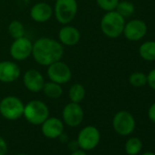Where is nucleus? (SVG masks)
I'll use <instances>...</instances> for the list:
<instances>
[{"label":"nucleus","instance_id":"17","mask_svg":"<svg viewBox=\"0 0 155 155\" xmlns=\"http://www.w3.org/2000/svg\"><path fill=\"white\" fill-rule=\"evenodd\" d=\"M42 91L46 97L52 99V100L59 99L63 94L62 85L58 84L53 81H50L48 82H45Z\"/></svg>","mask_w":155,"mask_h":155},{"label":"nucleus","instance_id":"3","mask_svg":"<svg viewBox=\"0 0 155 155\" xmlns=\"http://www.w3.org/2000/svg\"><path fill=\"white\" fill-rule=\"evenodd\" d=\"M23 117L28 123L38 126L49 117V109L44 101L32 100L25 104Z\"/></svg>","mask_w":155,"mask_h":155},{"label":"nucleus","instance_id":"15","mask_svg":"<svg viewBox=\"0 0 155 155\" xmlns=\"http://www.w3.org/2000/svg\"><path fill=\"white\" fill-rule=\"evenodd\" d=\"M58 38V41L63 46L73 47L81 41V34L76 27L68 24V25H63V27L59 29Z\"/></svg>","mask_w":155,"mask_h":155},{"label":"nucleus","instance_id":"32","mask_svg":"<svg viewBox=\"0 0 155 155\" xmlns=\"http://www.w3.org/2000/svg\"><path fill=\"white\" fill-rule=\"evenodd\" d=\"M126 155H127V154H126Z\"/></svg>","mask_w":155,"mask_h":155},{"label":"nucleus","instance_id":"27","mask_svg":"<svg viewBox=\"0 0 155 155\" xmlns=\"http://www.w3.org/2000/svg\"><path fill=\"white\" fill-rule=\"evenodd\" d=\"M148 118L150 120V121L155 123V102L151 104L148 110Z\"/></svg>","mask_w":155,"mask_h":155},{"label":"nucleus","instance_id":"16","mask_svg":"<svg viewBox=\"0 0 155 155\" xmlns=\"http://www.w3.org/2000/svg\"><path fill=\"white\" fill-rule=\"evenodd\" d=\"M29 16L37 23H45L52 18L53 8L46 2H38L30 8Z\"/></svg>","mask_w":155,"mask_h":155},{"label":"nucleus","instance_id":"24","mask_svg":"<svg viewBox=\"0 0 155 155\" xmlns=\"http://www.w3.org/2000/svg\"><path fill=\"white\" fill-rule=\"evenodd\" d=\"M120 0H96V3L99 8L105 12L115 10Z\"/></svg>","mask_w":155,"mask_h":155},{"label":"nucleus","instance_id":"23","mask_svg":"<svg viewBox=\"0 0 155 155\" xmlns=\"http://www.w3.org/2000/svg\"><path fill=\"white\" fill-rule=\"evenodd\" d=\"M129 82L133 87H142L147 84V75L143 72H133L129 77Z\"/></svg>","mask_w":155,"mask_h":155},{"label":"nucleus","instance_id":"28","mask_svg":"<svg viewBox=\"0 0 155 155\" xmlns=\"http://www.w3.org/2000/svg\"><path fill=\"white\" fill-rule=\"evenodd\" d=\"M70 155H88V154H87L86 150H83L79 148V149H77V150L71 151Z\"/></svg>","mask_w":155,"mask_h":155},{"label":"nucleus","instance_id":"25","mask_svg":"<svg viewBox=\"0 0 155 155\" xmlns=\"http://www.w3.org/2000/svg\"><path fill=\"white\" fill-rule=\"evenodd\" d=\"M147 84L155 91V68L151 69L147 75Z\"/></svg>","mask_w":155,"mask_h":155},{"label":"nucleus","instance_id":"19","mask_svg":"<svg viewBox=\"0 0 155 155\" xmlns=\"http://www.w3.org/2000/svg\"><path fill=\"white\" fill-rule=\"evenodd\" d=\"M139 53L146 61H155V41H146L140 46Z\"/></svg>","mask_w":155,"mask_h":155},{"label":"nucleus","instance_id":"4","mask_svg":"<svg viewBox=\"0 0 155 155\" xmlns=\"http://www.w3.org/2000/svg\"><path fill=\"white\" fill-rule=\"evenodd\" d=\"M25 104L17 96L9 95L0 101V115L8 120H18L23 117Z\"/></svg>","mask_w":155,"mask_h":155},{"label":"nucleus","instance_id":"30","mask_svg":"<svg viewBox=\"0 0 155 155\" xmlns=\"http://www.w3.org/2000/svg\"><path fill=\"white\" fill-rule=\"evenodd\" d=\"M17 155H29V154H28V153H18Z\"/></svg>","mask_w":155,"mask_h":155},{"label":"nucleus","instance_id":"7","mask_svg":"<svg viewBox=\"0 0 155 155\" xmlns=\"http://www.w3.org/2000/svg\"><path fill=\"white\" fill-rule=\"evenodd\" d=\"M112 127L117 134L120 136H129L134 131L136 121L130 112L120 110L113 117Z\"/></svg>","mask_w":155,"mask_h":155},{"label":"nucleus","instance_id":"1","mask_svg":"<svg viewBox=\"0 0 155 155\" xmlns=\"http://www.w3.org/2000/svg\"><path fill=\"white\" fill-rule=\"evenodd\" d=\"M31 56L38 65L48 67L61 60L64 56V46L57 39L41 37L33 43Z\"/></svg>","mask_w":155,"mask_h":155},{"label":"nucleus","instance_id":"31","mask_svg":"<svg viewBox=\"0 0 155 155\" xmlns=\"http://www.w3.org/2000/svg\"><path fill=\"white\" fill-rule=\"evenodd\" d=\"M49 1H54V2H55V1H56V0H49Z\"/></svg>","mask_w":155,"mask_h":155},{"label":"nucleus","instance_id":"22","mask_svg":"<svg viewBox=\"0 0 155 155\" xmlns=\"http://www.w3.org/2000/svg\"><path fill=\"white\" fill-rule=\"evenodd\" d=\"M115 10L120 16L126 18L130 17L135 12V7L131 2L127 1V0H123V1H120L118 3V6Z\"/></svg>","mask_w":155,"mask_h":155},{"label":"nucleus","instance_id":"11","mask_svg":"<svg viewBox=\"0 0 155 155\" xmlns=\"http://www.w3.org/2000/svg\"><path fill=\"white\" fill-rule=\"evenodd\" d=\"M45 82L44 76L38 69H28L23 75V84L30 92L38 93L42 91Z\"/></svg>","mask_w":155,"mask_h":155},{"label":"nucleus","instance_id":"14","mask_svg":"<svg viewBox=\"0 0 155 155\" xmlns=\"http://www.w3.org/2000/svg\"><path fill=\"white\" fill-rule=\"evenodd\" d=\"M147 33V25L140 19H132L128 23H125L123 35L130 41L140 40Z\"/></svg>","mask_w":155,"mask_h":155},{"label":"nucleus","instance_id":"18","mask_svg":"<svg viewBox=\"0 0 155 155\" xmlns=\"http://www.w3.org/2000/svg\"><path fill=\"white\" fill-rule=\"evenodd\" d=\"M86 96V89L81 83L73 84L68 90V98L71 102L81 103L85 99Z\"/></svg>","mask_w":155,"mask_h":155},{"label":"nucleus","instance_id":"5","mask_svg":"<svg viewBox=\"0 0 155 155\" xmlns=\"http://www.w3.org/2000/svg\"><path fill=\"white\" fill-rule=\"evenodd\" d=\"M79 5L77 0H56L53 15L61 25L71 23L77 16Z\"/></svg>","mask_w":155,"mask_h":155},{"label":"nucleus","instance_id":"2","mask_svg":"<svg viewBox=\"0 0 155 155\" xmlns=\"http://www.w3.org/2000/svg\"><path fill=\"white\" fill-rule=\"evenodd\" d=\"M125 23V18L116 10L109 11L101 18V29L107 38H117L123 33Z\"/></svg>","mask_w":155,"mask_h":155},{"label":"nucleus","instance_id":"26","mask_svg":"<svg viewBox=\"0 0 155 155\" xmlns=\"http://www.w3.org/2000/svg\"><path fill=\"white\" fill-rule=\"evenodd\" d=\"M8 150V145L6 141V140L0 136V155H6Z\"/></svg>","mask_w":155,"mask_h":155},{"label":"nucleus","instance_id":"10","mask_svg":"<svg viewBox=\"0 0 155 155\" xmlns=\"http://www.w3.org/2000/svg\"><path fill=\"white\" fill-rule=\"evenodd\" d=\"M33 42L25 36L14 39L9 48V53L16 61H24L32 55Z\"/></svg>","mask_w":155,"mask_h":155},{"label":"nucleus","instance_id":"12","mask_svg":"<svg viewBox=\"0 0 155 155\" xmlns=\"http://www.w3.org/2000/svg\"><path fill=\"white\" fill-rule=\"evenodd\" d=\"M20 75L21 69L15 61H0V82L13 83L19 79Z\"/></svg>","mask_w":155,"mask_h":155},{"label":"nucleus","instance_id":"20","mask_svg":"<svg viewBox=\"0 0 155 155\" xmlns=\"http://www.w3.org/2000/svg\"><path fill=\"white\" fill-rule=\"evenodd\" d=\"M142 141L137 137H130L126 140L124 149L127 155H137L142 150Z\"/></svg>","mask_w":155,"mask_h":155},{"label":"nucleus","instance_id":"29","mask_svg":"<svg viewBox=\"0 0 155 155\" xmlns=\"http://www.w3.org/2000/svg\"><path fill=\"white\" fill-rule=\"evenodd\" d=\"M141 155H155V153L152 152V151H145V152H143Z\"/></svg>","mask_w":155,"mask_h":155},{"label":"nucleus","instance_id":"8","mask_svg":"<svg viewBox=\"0 0 155 155\" xmlns=\"http://www.w3.org/2000/svg\"><path fill=\"white\" fill-rule=\"evenodd\" d=\"M47 74L50 81L60 85L69 82L72 78L71 68L67 63L61 60L56 61L48 66Z\"/></svg>","mask_w":155,"mask_h":155},{"label":"nucleus","instance_id":"9","mask_svg":"<svg viewBox=\"0 0 155 155\" xmlns=\"http://www.w3.org/2000/svg\"><path fill=\"white\" fill-rule=\"evenodd\" d=\"M84 120V110L80 103L69 102L62 110V121L68 127L80 126Z\"/></svg>","mask_w":155,"mask_h":155},{"label":"nucleus","instance_id":"6","mask_svg":"<svg viewBox=\"0 0 155 155\" xmlns=\"http://www.w3.org/2000/svg\"><path fill=\"white\" fill-rule=\"evenodd\" d=\"M101 138L100 130L93 125H88L79 131L76 141L80 149L88 151L94 150L99 145Z\"/></svg>","mask_w":155,"mask_h":155},{"label":"nucleus","instance_id":"21","mask_svg":"<svg viewBox=\"0 0 155 155\" xmlns=\"http://www.w3.org/2000/svg\"><path fill=\"white\" fill-rule=\"evenodd\" d=\"M8 32L13 39L22 38L25 36L26 33L25 26L19 20H12L8 27Z\"/></svg>","mask_w":155,"mask_h":155},{"label":"nucleus","instance_id":"13","mask_svg":"<svg viewBox=\"0 0 155 155\" xmlns=\"http://www.w3.org/2000/svg\"><path fill=\"white\" fill-rule=\"evenodd\" d=\"M40 126L42 134L50 140L58 139L65 129V124L62 120L57 117H48Z\"/></svg>","mask_w":155,"mask_h":155}]
</instances>
